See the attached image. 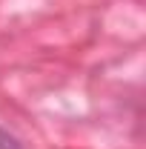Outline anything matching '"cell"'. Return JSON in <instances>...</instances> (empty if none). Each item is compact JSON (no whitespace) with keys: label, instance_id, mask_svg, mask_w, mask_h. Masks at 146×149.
I'll list each match as a JSON object with an SVG mask.
<instances>
[{"label":"cell","instance_id":"6da1fadb","mask_svg":"<svg viewBox=\"0 0 146 149\" xmlns=\"http://www.w3.org/2000/svg\"><path fill=\"white\" fill-rule=\"evenodd\" d=\"M0 149H23V143H20L9 129H3V126H0Z\"/></svg>","mask_w":146,"mask_h":149}]
</instances>
